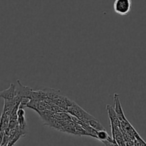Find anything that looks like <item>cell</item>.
Wrapping results in <instances>:
<instances>
[{
  "label": "cell",
  "instance_id": "1",
  "mask_svg": "<svg viewBox=\"0 0 146 146\" xmlns=\"http://www.w3.org/2000/svg\"><path fill=\"white\" fill-rule=\"evenodd\" d=\"M132 8V0H115L113 10L121 16H126Z\"/></svg>",
  "mask_w": 146,
  "mask_h": 146
},
{
  "label": "cell",
  "instance_id": "2",
  "mask_svg": "<svg viewBox=\"0 0 146 146\" xmlns=\"http://www.w3.org/2000/svg\"><path fill=\"white\" fill-rule=\"evenodd\" d=\"M68 111L71 115H73L76 118H78V119L81 120V121H86V120L88 121V120L95 118V117H94L91 114H89L86 111H84L82 108H81L79 106L76 104L74 102L68 108Z\"/></svg>",
  "mask_w": 146,
  "mask_h": 146
},
{
  "label": "cell",
  "instance_id": "3",
  "mask_svg": "<svg viewBox=\"0 0 146 146\" xmlns=\"http://www.w3.org/2000/svg\"><path fill=\"white\" fill-rule=\"evenodd\" d=\"M17 86L16 87V96L20 98H29L31 99L32 89L30 87L24 86L21 84L19 80H17Z\"/></svg>",
  "mask_w": 146,
  "mask_h": 146
},
{
  "label": "cell",
  "instance_id": "4",
  "mask_svg": "<svg viewBox=\"0 0 146 146\" xmlns=\"http://www.w3.org/2000/svg\"><path fill=\"white\" fill-rule=\"evenodd\" d=\"M114 105H115V107H114V110H115V113H116L117 115H118V118L121 121V123L123 122V121H126V118L125 116V114H124L122 106H121V102H120L119 99V96H118V94H114Z\"/></svg>",
  "mask_w": 146,
  "mask_h": 146
},
{
  "label": "cell",
  "instance_id": "5",
  "mask_svg": "<svg viewBox=\"0 0 146 146\" xmlns=\"http://www.w3.org/2000/svg\"><path fill=\"white\" fill-rule=\"evenodd\" d=\"M16 96V86L14 84H10L7 89L0 91V98L7 101L12 100Z\"/></svg>",
  "mask_w": 146,
  "mask_h": 146
},
{
  "label": "cell",
  "instance_id": "6",
  "mask_svg": "<svg viewBox=\"0 0 146 146\" xmlns=\"http://www.w3.org/2000/svg\"><path fill=\"white\" fill-rule=\"evenodd\" d=\"M106 110H107V112H108V117H109L111 123L113 124V125H116V126H118L120 127V128H121V121H120L119 118H118V115H117L114 108H113L111 105H107Z\"/></svg>",
  "mask_w": 146,
  "mask_h": 146
},
{
  "label": "cell",
  "instance_id": "7",
  "mask_svg": "<svg viewBox=\"0 0 146 146\" xmlns=\"http://www.w3.org/2000/svg\"><path fill=\"white\" fill-rule=\"evenodd\" d=\"M84 122L87 123L89 124L92 128H94V129H96V131H101V130H106L105 128L101 124V123L96 119V118H93V119L91 120H88V121H82Z\"/></svg>",
  "mask_w": 146,
  "mask_h": 146
}]
</instances>
